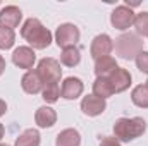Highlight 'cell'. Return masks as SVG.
<instances>
[{
    "label": "cell",
    "instance_id": "7a4b0ae2",
    "mask_svg": "<svg viewBox=\"0 0 148 146\" xmlns=\"http://www.w3.org/2000/svg\"><path fill=\"white\" fill-rule=\"evenodd\" d=\"M145 131H147V120L143 117H133V119L121 117L114 124L115 139L122 141V143H129V141L143 136Z\"/></svg>",
    "mask_w": 148,
    "mask_h": 146
},
{
    "label": "cell",
    "instance_id": "9a60e30c",
    "mask_svg": "<svg viewBox=\"0 0 148 146\" xmlns=\"http://www.w3.org/2000/svg\"><path fill=\"white\" fill-rule=\"evenodd\" d=\"M35 122H36L40 127H52L55 122H57V113L55 110L50 108V107H40L35 113Z\"/></svg>",
    "mask_w": 148,
    "mask_h": 146
},
{
    "label": "cell",
    "instance_id": "4316f807",
    "mask_svg": "<svg viewBox=\"0 0 148 146\" xmlns=\"http://www.w3.org/2000/svg\"><path fill=\"white\" fill-rule=\"evenodd\" d=\"M3 71H5V59L0 55V76L3 74Z\"/></svg>",
    "mask_w": 148,
    "mask_h": 146
},
{
    "label": "cell",
    "instance_id": "5b68a950",
    "mask_svg": "<svg viewBox=\"0 0 148 146\" xmlns=\"http://www.w3.org/2000/svg\"><path fill=\"white\" fill-rule=\"evenodd\" d=\"M79 28L76 24L71 23H66V24H60L55 31V43L64 50L67 46H76V43L79 41Z\"/></svg>",
    "mask_w": 148,
    "mask_h": 146
},
{
    "label": "cell",
    "instance_id": "ffe728a7",
    "mask_svg": "<svg viewBox=\"0 0 148 146\" xmlns=\"http://www.w3.org/2000/svg\"><path fill=\"white\" fill-rule=\"evenodd\" d=\"M131 100L136 107L140 108H148V86L147 84H140L133 89L131 93Z\"/></svg>",
    "mask_w": 148,
    "mask_h": 146
},
{
    "label": "cell",
    "instance_id": "2e32d148",
    "mask_svg": "<svg viewBox=\"0 0 148 146\" xmlns=\"http://www.w3.org/2000/svg\"><path fill=\"white\" fill-rule=\"evenodd\" d=\"M117 69V62L114 57H103L95 60V74L97 77H109Z\"/></svg>",
    "mask_w": 148,
    "mask_h": 146
},
{
    "label": "cell",
    "instance_id": "5bb4252c",
    "mask_svg": "<svg viewBox=\"0 0 148 146\" xmlns=\"http://www.w3.org/2000/svg\"><path fill=\"white\" fill-rule=\"evenodd\" d=\"M81 145V134L77 129H64L57 134L55 139V146H79Z\"/></svg>",
    "mask_w": 148,
    "mask_h": 146
},
{
    "label": "cell",
    "instance_id": "603a6c76",
    "mask_svg": "<svg viewBox=\"0 0 148 146\" xmlns=\"http://www.w3.org/2000/svg\"><path fill=\"white\" fill-rule=\"evenodd\" d=\"M16 41V35H14V29H9V28H3L0 26V50H9Z\"/></svg>",
    "mask_w": 148,
    "mask_h": 146
},
{
    "label": "cell",
    "instance_id": "d4e9b609",
    "mask_svg": "<svg viewBox=\"0 0 148 146\" xmlns=\"http://www.w3.org/2000/svg\"><path fill=\"white\" fill-rule=\"evenodd\" d=\"M100 146H122V145H121V141L115 139V136L114 138L112 136H102L100 138Z\"/></svg>",
    "mask_w": 148,
    "mask_h": 146
},
{
    "label": "cell",
    "instance_id": "6da1fadb",
    "mask_svg": "<svg viewBox=\"0 0 148 146\" xmlns=\"http://www.w3.org/2000/svg\"><path fill=\"white\" fill-rule=\"evenodd\" d=\"M21 36L36 50H43V48L50 46V43H52V33L40 23V19H36V17H29L23 24Z\"/></svg>",
    "mask_w": 148,
    "mask_h": 146
},
{
    "label": "cell",
    "instance_id": "cb8c5ba5",
    "mask_svg": "<svg viewBox=\"0 0 148 146\" xmlns=\"http://www.w3.org/2000/svg\"><path fill=\"white\" fill-rule=\"evenodd\" d=\"M134 60H136V67H138L141 72L148 74V52H145V50H143V52H141V53H140Z\"/></svg>",
    "mask_w": 148,
    "mask_h": 146
},
{
    "label": "cell",
    "instance_id": "e0dca14e",
    "mask_svg": "<svg viewBox=\"0 0 148 146\" xmlns=\"http://www.w3.org/2000/svg\"><path fill=\"white\" fill-rule=\"evenodd\" d=\"M60 62L66 67H76L81 62V50L77 46H67L60 53Z\"/></svg>",
    "mask_w": 148,
    "mask_h": 146
},
{
    "label": "cell",
    "instance_id": "44dd1931",
    "mask_svg": "<svg viewBox=\"0 0 148 146\" xmlns=\"http://www.w3.org/2000/svg\"><path fill=\"white\" fill-rule=\"evenodd\" d=\"M41 95H43V100H45L47 103H55V102L60 98V86H59V83L45 84Z\"/></svg>",
    "mask_w": 148,
    "mask_h": 146
},
{
    "label": "cell",
    "instance_id": "7c38bea8",
    "mask_svg": "<svg viewBox=\"0 0 148 146\" xmlns=\"http://www.w3.org/2000/svg\"><path fill=\"white\" fill-rule=\"evenodd\" d=\"M84 89V84L79 77H67L64 83H62V88H60V96L66 98V100H76L77 96H81Z\"/></svg>",
    "mask_w": 148,
    "mask_h": 146
},
{
    "label": "cell",
    "instance_id": "ba28073f",
    "mask_svg": "<svg viewBox=\"0 0 148 146\" xmlns=\"http://www.w3.org/2000/svg\"><path fill=\"white\" fill-rule=\"evenodd\" d=\"M35 60H36L35 50L29 48V46H19V48H16L14 53H12V62H14L19 69H28V71H31Z\"/></svg>",
    "mask_w": 148,
    "mask_h": 146
},
{
    "label": "cell",
    "instance_id": "f546056e",
    "mask_svg": "<svg viewBox=\"0 0 148 146\" xmlns=\"http://www.w3.org/2000/svg\"><path fill=\"white\" fill-rule=\"evenodd\" d=\"M147 86H148V79H147Z\"/></svg>",
    "mask_w": 148,
    "mask_h": 146
},
{
    "label": "cell",
    "instance_id": "9c48e42d",
    "mask_svg": "<svg viewBox=\"0 0 148 146\" xmlns=\"http://www.w3.org/2000/svg\"><path fill=\"white\" fill-rule=\"evenodd\" d=\"M107 108V103L105 100L95 96V95H88L81 100V110L84 115L88 117H97V115H102Z\"/></svg>",
    "mask_w": 148,
    "mask_h": 146
},
{
    "label": "cell",
    "instance_id": "ac0fdd59",
    "mask_svg": "<svg viewBox=\"0 0 148 146\" xmlns=\"http://www.w3.org/2000/svg\"><path fill=\"white\" fill-rule=\"evenodd\" d=\"M93 95L105 100L114 95V89H112L110 83H109V77H97L95 83H93Z\"/></svg>",
    "mask_w": 148,
    "mask_h": 146
},
{
    "label": "cell",
    "instance_id": "8992f818",
    "mask_svg": "<svg viewBox=\"0 0 148 146\" xmlns=\"http://www.w3.org/2000/svg\"><path fill=\"white\" fill-rule=\"evenodd\" d=\"M134 16H136V14H134L129 7H126V5H119V7H115V9L112 10L110 23H112V26H114L115 29L124 31V29H129V28L133 26V23H134Z\"/></svg>",
    "mask_w": 148,
    "mask_h": 146
},
{
    "label": "cell",
    "instance_id": "d6986e66",
    "mask_svg": "<svg viewBox=\"0 0 148 146\" xmlns=\"http://www.w3.org/2000/svg\"><path fill=\"white\" fill-rule=\"evenodd\" d=\"M16 146H40V132L36 129H26L16 139Z\"/></svg>",
    "mask_w": 148,
    "mask_h": 146
},
{
    "label": "cell",
    "instance_id": "484cf974",
    "mask_svg": "<svg viewBox=\"0 0 148 146\" xmlns=\"http://www.w3.org/2000/svg\"><path fill=\"white\" fill-rule=\"evenodd\" d=\"M5 112H7V103H5L3 100H0V117H2Z\"/></svg>",
    "mask_w": 148,
    "mask_h": 146
},
{
    "label": "cell",
    "instance_id": "7402d4cb",
    "mask_svg": "<svg viewBox=\"0 0 148 146\" xmlns=\"http://www.w3.org/2000/svg\"><path fill=\"white\" fill-rule=\"evenodd\" d=\"M133 26H134L138 36H140V35L148 36V12H140V14H136Z\"/></svg>",
    "mask_w": 148,
    "mask_h": 146
},
{
    "label": "cell",
    "instance_id": "4fadbf2b",
    "mask_svg": "<svg viewBox=\"0 0 148 146\" xmlns=\"http://www.w3.org/2000/svg\"><path fill=\"white\" fill-rule=\"evenodd\" d=\"M21 88L28 95H38V93L43 91V81L38 76L36 71H28L21 79Z\"/></svg>",
    "mask_w": 148,
    "mask_h": 146
},
{
    "label": "cell",
    "instance_id": "3957f363",
    "mask_svg": "<svg viewBox=\"0 0 148 146\" xmlns=\"http://www.w3.org/2000/svg\"><path fill=\"white\" fill-rule=\"evenodd\" d=\"M115 53L124 60H133L143 52V40L136 33H124L114 43Z\"/></svg>",
    "mask_w": 148,
    "mask_h": 146
},
{
    "label": "cell",
    "instance_id": "f1b7e54d",
    "mask_svg": "<svg viewBox=\"0 0 148 146\" xmlns=\"http://www.w3.org/2000/svg\"><path fill=\"white\" fill-rule=\"evenodd\" d=\"M0 146H10V145H2V143H0Z\"/></svg>",
    "mask_w": 148,
    "mask_h": 146
},
{
    "label": "cell",
    "instance_id": "8fae6325",
    "mask_svg": "<svg viewBox=\"0 0 148 146\" xmlns=\"http://www.w3.org/2000/svg\"><path fill=\"white\" fill-rule=\"evenodd\" d=\"M109 83H110L114 93H122L131 86V74H129V71H126L122 67H117L109 76Z\"/></svg>",
    "mask_w": 148,
    "mask_h": 146
},
{
    "label": "cell",
    "instance_id": "52a82bcc",
    "mask_svg": "<svg viewBox=\"0 0 148 146\" xmlns=\"http://www.w3.org/2000/svg\"><path fill=\"white\" fill-rule=\"evenodd\" d=\"M114 50V41L109 35H98L93 38L91 46H90V53L95 60L103 59V57H110V52Z\"/></svg>",
    "mask_w": 148,
    "mask_h": 146
},
{
    "label": "cell",
    "instance_id": "30bf717a",
    "mask_svg": "<svg viewBox=\"0 0 148 146\" xmlns=\"http://www.w3.org/2000/svg\"><path fill=\"white\" fill-rule=\"evenodd\" d=\"M21 19H23V12L16 5H7L0 10V26H3V28L14 29L19 26Z\"/></svg>",
    "mask_w": 148,
    "mask_h": 146
},
{
    "label": "cell",
    "instance_id": "277c9868",
    "mask_svg": "<svg viewBox=\"0 0 148 146\" xmlns=\"http://www.w3.org/2000/svg\"><path fill=\"white\" fill-rule=\"evenodd\" d=\"M36 72L41 77L43 86H45V84H50V83H59L60 81V76H62V69H60L59 60L48 57V59H41L38 62Z\"/></svg>",
    "mask_w": 148,
    "mask_h": 146
},
{
    "label": "cell",
    "instance_id": "83f0119b",
    "mask_svg": "<svg viewBox=\"0 0 148 146\" xmlns=\"http://www.w3.org/2000/svg\"><path fill=\"white\" fill-rule=\"evenodd\" d=\"M3 134H5V127H3V126L0 124V139L3 138Z\"/></svg>",
    "mask_w": 148,
    "mask_h": 146
}]
</instances>
